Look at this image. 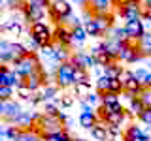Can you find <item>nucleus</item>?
Returning a JSON list of instances; mask_svg holds the SVG:
<instances>
[{
    "mask_svg": "<svg viewBox=\"0 0 151 141\" xmlns=\"http://www.w3.org/2000/svg\"><path fill=\"white\" fill-rule=\"evenodd\" d=\"M28 32H30V36H28V51H34L38 49L40 51L42 47H47V45H53V30H51V26L47 25L44 21H36L32 23L30 28H28Z\"/></svg>",
    "mask_w": 151,
    "mask_h": 141,
    "instance_id": "obj_1",
    "label": "nucleus"
},
{
    "mask_svg": "<svg viewBox=\"0 0 151 141\" xmlns=\"http://www.w3.org/2000/svg\"><path fill=\"white\" fill-rule=\"evenodd\" d=\"M28 51V47L25 43L19 41H8V40H0V64H15L19 58H23Z\"/></svg>",
    "mask_w": 151,
    "mask_h": 141,
    "instance_id": "obj_2",
    "label": "nucleus"
},
{
    "mask_svg": "<svg viewBox=\"0 0 151 141\" xmlns=\"http://www.w3.org/2000/svg\"><path fill=\"white\" fill-rule=\"evenodd\" d=\"M117 60L121 64H136V62L144 60V55H142V51H140L136 41H125V43H121Z\"/></svg>",
    "mask_w": 151,
    "mask_h": 141,
    "instance_id": "obj_3",
    "label": "nucleus"
},
{
    "mask_svg": "<svg viewBox=\"0 0 151 141\" xmlns=\"http://www.w3.org/2000/svg\"><path fill=\"white\" fill-rule=\"evenodd\" d=\"M47 13L53 19L57 25H63V23L72 15V4L68 0H51L49 8H47Z\"/></svg>",
    "mask_w": 151,
    "mask_h": 141,
    "instance_id": "obj_4",
    "label": "nucleus"
},
{
    "mask_svg": "<svg viewBox=\"0 0 151 141\" xmlns=\"http://www.w3.org/2000/svg\"><path fill=\"white\" fill-rule=\"evenodd\" d=\"M40 56H38L34 51H30V53H27L23 58H19L15 64H13V70L21 75V77H28L34 70L40 68Z\"/></svg>",
    "mask_w": 151,
    "mask_h": 141,
    "instance_id": "obj_5",
    "label": "nucleus"
},
{
    "mask_svg": "<svg viewBox=\"0 0 151 141\" xmlns=\"http://www.w3.org/2000/svg\"><path fill=\"white\" fill-rule=\"evenodd\" d=\"M53 77H55V85L60 90H66V88L74 87V66L70 62L59 64L55 73H53Z\"/></svg>",
    "mask_w": 151,
    "mask_h": 141,
    "instance_id": "obj_6",
    "label": "nucleus"
},
{
    "mask_svg": "<svg viewBox=\"0 0 151 141\" xmlns=\"http://www.w3.org/2000/svg\"><path fill=\"white\" fill-rule=\"evenodd\" d=\"M70 64L74 66V68H81V70H93L96 62H94V58L91 56L89 51H83V49H78V51H72V55H70Z\"/></svg>",
    "mask_w": 151,
    "mask_h": 141,
    "instance_id": "obj_7",
    "label": "nucleus"
},
{
    "mask_svg": "<svg viewBox=\"0 0 151 141\" xmlns=\"http://www.w3.org/2000/svg\"><path fill=\"white\" fill-rule=\"evenodd\" d=\"M117 15H119L123 21H134V19H140L142 17V4H136V2H127V4H121L117 6Z\"/></svg>",
    "mask_w": 151,
    "mask_h": 141,
    "instance_id": "obj_8",
    "label": "nucleus"
},
{
    "mask_svg": "<svg viewBox=\"0 0 151 141\" xmlns=\"http://www.w3.org/2000/svg\"><path fill=\"white\" fill-rule=\"evenodd\" d=\"M111 0H87L83 8L91 11V15H102V13H111Z\"/></svg>",
    "mask_w": 151,
    "mask_h": 141,
    "instance_id": "obj_9",
    "label": "nucleus"
},
{
    "mask_svg": "<svg viewBox=\"0 0 151 141\" xmlns=\"http://www.w3.org/2000/svg\"><path fill=\"white\" fill-rule=\"evenodd\" d=\"M125 30L129 34V40L130 41H138L145 32V26L142 23V19H134V21H127L125 23Z\"/></svg>",
    "mask_w": 151,
    "mask_h": 141,
    "instance_id": "obj_10",
    "label": "nucleus"
},
{
    "mask_svg": "<svg viewBox=\"0 0 151 141\" xmlns=\"http://www.w3.org/2000/svg\"><path fill=\"white\" fill-rule=\"evenodd\" d=\"M149 135L138 124H129L123 132V141H147Z\"/></svg>",
    "mask_w": 151,
    "mask_h": 141,
    "instance_id": "obj_11",
    "label": "nucleus"
},
{
    "mask_svg": "<svg viewBox=\"0 0 151 141\" xmlns=\"http://www.w3.org/2000/svg\"><path fill=\"white\" fill-rule=\"evenodd\" d=\"M23 111V107H21V103L19 102H15L12 98V100H6L4 102V111H2V119L8 122V124H12L13 122V119L19 115V113Z\"/></svg>",
    "mask_w": 151,
    "mask_h": 141,
    "instance_id": "obj_12",
    "label": "nucleus"
},
{
    "mask_svg": "<svg viewBox=\"0 0 151 141\" xmlns=\"http://www.w3.org/2000/svg\"><path fill=\"white\" fill-rule=\"evenodd\" d=\"M53 41L57 45H63V47H70L72 43V36H70V28L66 25H57L53 30Z\"/></svg>",
    "mask_w": 151,
    "mask_h": 141,
    "instance_id": "obj_13",
    "label": "nucleus"
},
{
    "mask_svg": "<svg viewBox=\"0 0 151 141\" xmlns=\"http://www.w3.org/2000/svg\"><path fill=\"white\" fill-rule=\"evenodd\" d=\"M70 36H72V43H70V49L72 51H78L81 49L85 45V41H87V32H85L83 25L81 26H76V28H70Z\"/></svg>",
    "mask_w": 151,
    "mask_h": 141,
    "instance_id": "obj_14",
    "label": "nucleus"
},
{
    "mask_svg": "<svg viewBox=\"0 0 151 141\" xmlns=\"http://www.w3.org/2000/svg\"><path fill=\"white\" fill-rule=\"evenodd\" d=\"M98 115H96V111H81L79 113V126L85 130H91L93 126H96L98 124Z\"/></svg>",
    "mask_w": 151,
    "mask_h": 141,
    "instance_id": "obj_15",
    "label": "nucleus"
},
{
    "mask_svg": "<svg viewBox=\"0 0 151 141\" xmlns=\"http://www.w3.org/2000/svg\"><path fill=\"white\" fill-rule=\"evenodd\" d=\"M102 73L108 75V77H111V79H119L121 75L125 73V68H123V64L119 62V60H115V62L104 66V68H102Z\"/></svg>",
    "mask_w": 151,
    "mask_h": 141,
    "instance_id": "obj_16",
    "label": "nucleus"
},
{
    "mask_svg": "<svg viewBox=\"0 0 151 141\" xmlns=\"http://www.w3.org/2000/svg\"><path fill=\"white\" fill-rule=\"evenodd\" d=\"M0 32H8V34H12V36H21L23 25H21L19 19H9V21H6L0 26Z\"/></svg>",
    "mask_w": 151,
    "mask_h": 141,
    "instance_id": "obj_17",
    "label": "nucleus"
},
{
    "mask_svg": "<svg viewBox=\"0 0 151 141\" xmlns=\"http://www.w3.org/2000/svg\"><path fill=\"white\" fill-rule=\"evenodd\" d=\"M60 88L57 87V85H44V87L40 88V96H42V102H51V100H57V94H59Z\"/></svg>",
    "mask_w": 151,
    "mask_h": 141,
    "instance_id": "obj_18",
    "label": "nucleus"
},
{
    "mask_svg": "<svg viewBox=\"0 0 151 141\" xmlns=\"http://www.w3.org/2000/svg\"><path fill=\"white\" fill-rule=\"evenodd\" d=\"M91 135L94 141H110V134H108V126L102 124V122H98L96 126H93L91 128Z\"/></svg>",
    "mask_w": 151,
    "mask_h": 141,
    "instance_id": "obj_19",
    "label": "nucleus"
},
{
    "mask_svg": "<svg viewBox=\"0 0 151 141\" xmlns=\"http://www.w3.org/2000/svg\"><path fill=\"white\" fill-rule=\"evenodd\" d=\"M138 47H140V51H142V55H144V58H147V56H151V32L145 30L144 32V36L140 38L138 41Z\"/></svg>",
    "mask_w": 151,
    "mask_h": 141,
    "instance_id": "obj_20",
    "label": "nucleus"
},
{
    "mask_svg": "<svg viewBox=\"0 0 151 141\" xmlns=\"http://www.w3.org/2000/svg\"><path fill=\"white\" fill-rule=\"evenodd\" d=\"M83 28H85V32H87V36H91V38H100V36H104L102 30H100V26H98V23L94 21V17L93 19H87V21L83 23Z\"/></svg>",
    "mask_w": 151,
    "mask_h": 141,
    "instance_id": "obj_21",
    "label": "nucleus"
},
{
    "mask_svg": "<svg viewBox=\"0 0 151 141\" xmlns=\"http://www.w3.org/2000/svg\"><path fill=\"white\" fill-rule=\"evenodd\" d=\"M108 34H110V38H111V40L119 41V43L130 41V40H129V34H127V30H125V26H111V30L108 32Z\"/></svg>",
    "mask_w": 151,
    "mask_h": 141,
    "instance_id": "obj_22",
    "label": "nucleus"
},
{
    "mask_svg": "<svg viewBox=\"0 0 151 141\" xmlns=\"http://www.w3.org/2000/svg\"><path fill=\"white\" fill-rule=\"evenodd\" d=\"M110 83H111V77L108 75H98L96 81H94V88H96L98 94H104V92H110Z\"/></svg>",
    "mask_w": 151,
    "mask_h": 141,
    "instance_id": "obj_23",
    "label": "nucleus"
},
{
    "mask_svg": "<svg viewBox=\"0 0 151 141\" xmlns=\"http://www.w3.org/2000/svg\"><path fill=\"white\" fill-rule=\"evenodd\" d=\"M127 115H132L138 119V115L142 111H144V103L140 102V98H132V100H129V109H125Z\"/></svg>",
    "mask_w": 151,
    "mask_h": 141,
    "instance_id": "obj_24",
    "label": "nucleus"
},
{
    "mask_svg": "<svg viewBox=\"0 0 151 141\" xmlns=\"http://www.w3.org/2000/svg\"><path fill=\"white\" fill-rule=\"evenodd\" d=\"M81 83L91 85V75H89L87 70L74 68V85H81Z\"/></svg>",
    "mask_w": 151,
    "mask_h": 141,
    "instance_id": "obj_25",
    "label": "nucleus"
},
{
    "mask_svg": "<svg viewBox=\"0 0 151 141\" xmlns=\"http://www.w3.org/2000/svg\"><path fill=\"white\" fill-rule=\"evenodd\" d=\"M21 128L19 126H15V124H8L6 126V134H4V137H6L8 141H17L19 139V135H21Z\"/></svg>",
    "mask_w": 151,
    "mask_h": 141,
    "instance_id": "obj_26",
    "label": "nucleus"
},
{
    "mask_svg": "<svg viewBox=\"0 0 151 141\" xmlns=\"http://www.w3.org/2000/svg\"><path fill=\"white\" fill-rule=\"evenodd\" d=\"M47 141H72V135H70V132L68 130H60V132H57V134H53Z\"/></svg>",
    "mask_w": 151,
    "mask_h": 141,
    "instance_id": "obj_27",
    "label": "nucleus"
},
{
    "mask_svg": "<svg viewBox=\"0 0 151 141\" xmlns=\"http://www.w3.org/2000/svg\"><path fill=\"white\" fill-rule=\"evenodd\" d=\"M17 141H44V139H42L38 134H34V132H30V130H23Z\"/></svg>",
    "mask_w": 151,
    "mask_h": 141,
    "instance_id": "obj_28",
    "label": "nucleus"
},
{
    "mask_svg": "<svg viewBox=\"0 0 151 141\" xmlns=\"http://www.w3.org/2000/svg\"><path fill=\"white\" fill-rule=\"evenodd\" d=\"M60 111V107L57 105L55 102H47L44 105V115H49V117H57V113Z\"/></svg>",
    "mask_w": 151,
    "mask_h": 141,
    "instance_id": "obj_29",
    "label": "nucleus"
},
{
    "mask_svg": "<svg viewBox=\"0 0 151 141\" xmlns=\"http://www.w3.org/2000/svg\"><path fill=\"white\" fill-rule=\"evenodd\" d=\"M15 96V88L13 87H0V98L2 100H12Z\"/></svg>",
    "mask_w": 151,
    "mask_h": 141,
    "instance_id": "obj_30",
    "label": "nucleus"
},
{
    "mask_svg": "<svg viewBox=\"0 0 151 141\" xmlns=\"http://www.w3.org/2000/svg\"><path fill=\"white\" fill-rule=\"evenodd\" d=\"M27 4V0H6V6L13 11H21L23 6Z\"/></svg>",
    "mask_w": 151,
    "mask_h": 141,
    "instance_id": "obj_31",
    "label": "nucleus"
},
{
    "mask_svg": "<svg viewBox=\"0 0 151 141\" xmlns=\"http://www.w3.org/2000/svg\"><path fill=\"white\" fill-rule=\"evenodd\" d=\"M140 102L144 103V107H151V90H147V88H142L140 92Z\"/></svg>",
    "mask_w": 151,
    "mask_h": 141,
    "instance_id": "obj_32",
    "label": "nucleus"
},
{
    "mask_svg": "<svg viewBox=\"0 0 151 141\" xmlns=\"http://www.w3.org/2000/svg\"><path fill=\"white\" fill-rule=\"evenodd\" d=\"M85 102L89 103V105H100V94L98 92H89L87 96H85Z\"/></svg>",
    "mask_w": 151,
    "mask_h": 141,
    "instance_id": "obj_33",
    "label": "nucleus"
},
{
    "mask_svg": "<svg viewBox=\"0 0 151 141\" xmlns=\"http://www.w3.org/2000/svg\"><path fill=\"white\" fill-rule=\"evenodd\" d=\"M110 92L113 94H123V83H121V79H111V83H110Z\"/></svg>",
    "mask_w": 151,
    "mask_h": 141,
    "instance_id": "obj_34",
    "label": "nucleus"
},
{
    "mask_svg": "<svg viewBox=\"0 0 151 141\" xmlns=\"http://www.w3.org/2000/svg\"><path fill=\"white\" fill-rule=\"evenodd\" d=\"M132 73H134V77L138 79V83L142 85V88H144V81H145V77H147V73H149V72H147L145 68H138V70H134Z\"/></svg>",
    "mask_w": 151,
    "mask_h": 141,
    "instance_id": "obj_35",
    "label": "nucleus"
},
{
    "mask_svg": "<svg viewBox=\"0 0 151 141\" xmlns=\"http://www.w3.org/2000/svg\"><path fill=\"white\" fill-rule=\"evenodd\" d=\"M76 87V94H78V96H87L89 92H91V85H87V83H81V85H74Z\"/></svg>",
    "mask_w": 151,
    "mask_h": 141,
    "instance_id": "obj_36",
    "label": "nucleus"
},
{
    "mask_svg": "<svg viewBox=\"0 0 151 141\" xmlns=\"http://www.w3.org/2000/svg\"><path fill=\"white\" fill-rule=\"evenodd\" d=\"M66 26H68V28H76V26H81L83 25V23H81V19H79V17H76L74 15V13H72V15H70L68 19H66ZM64 23H63V25H64Z\"/></svg>",
    "mask_w": 151,
    "mask_h": 141,
    "instance_id": "obj_37",
    "label": "nucleus"
},
{
    "mask_svg": "<svg viewBox=\"0 0 151 141\" xmlns=\"http://www.w3.org/2000/svg\"><path fill=\"white\" fill-rule=\"evenodd\" d=\"M27 4H30V6L34 8H42V9H47L51 4V0H27Z\"/></svg>",
    "mask_w": 151,
    "mask_h": 141,
    "instance_id": "obj_38",
    "label": "nucleus"
},
{
    "mask_svg": "<svg viewBox=\"0 0 151 141\" xmlns=\"http://www.w3.org/2000/svg\"><path fill=\"white\" fill-rule=\"evenodd\" d=\"M127 2H136V4H142V0H115V2H113V6H121V4H127Z\"/></svg>",
    "mask_w": 151,
    "mask_h": 141,
    "instance_id": "obj_39",
    "label": "nucleus"
},
{
    "mask_svg": "<svg viewBox=\"0 0 151 141\" xmlns=\"http://www.w3.org/2000/svg\"><path fill=\"white\" fill-rule=\"evenodd\" d=\"M144 88H147V90H151V72L147 73V77H145V81H144Z\"/></svg>",
    "mask_w": 151,
    "mask_h": 141,
    "instance_id": "obj_40",
    "label": "nucleus"
},
{
    "mask_svg": "<svg viewBox=\"0 0 151 141\" xmlns=\"http://www.w3.org/2000/svg\"><path fill=\"white\" fill-rule=\"evenodd\" d=\"M79 105H81V111H93V107L89 105V103L85 102V100H81V102H79Z\"/></svg>",
    "mask_w": 151,
    "mask_h": 141,
    "instance_id": "obj_41",
    "label": "nucleus"
},
{
    "mask_svg": "<svg viewBox=\"0 0 151 141\" xmlns=\"http://www.w3.org/2000/svg\"><path fill=\"white\" fill-rule=\"evenodd\" d=\"M87 0H70V4H79V6H85Z\"/></svg>",
    "mask_w": 151,
    "mask_h": 141,
    "instance_id": "obj_42",
    "label": "nucleus"
},
{
    "mask_svg": "<svg viewBox=\"0 0 151 141\" xmlns=\"http://www.w3.org/2000/svg\"><path fill=\"white\" fill-rule=\"evenodd\" d=\"M144 9H147V11H151V0H145V4H144Z\"/></svg>",
    "mask_w": 151,
    "mask_h": 141,
    "instance_id": "obj_43",
    "label": "nucleus"
},
{
    "mask_svg": "<svg viewBox=\"0 0 151 141\" xmlns=\"http://www.w3.org/2000/svg\"><path fill=\"white\" fill-rule=\"evenodd\" d=\"M4 102H6V100L0 98V119H2V111H4Z\"/></svg>",
    "mask_w": 151,
    "mask_h": 141,
    "instance_id": "obj_44",
    "label": "nucleus"
},
{
    "mask_svg": "<svg viewBox=\"0 0 151 141\" xmlns=\"http://www.w3.org/2000/svg\"><path fill=\"white\" fill-rule=\"evenodd\" d=\"M72 141H87V139H83V137H72Z\"/></svg>",
    "mask_w": 151,
    "mask_h": 141,
    "instance_id": "obj_45",
    "label": "nucleus"
},
{
    "mask_svg": "<svg viewBox=\"0 0 151 141\" xmlns=\"http://www.w3.org/2000/svg\"><path fill=\"white\" fill-rule=\"evenodd\" d=\"M113 2H115V0H111V4H113Z\"/></svg>",
    "mask_w": 151,
    "mask_h": 141,
    "instance_id": "obj_46",
    "label": "nucleus"
},
{
    "mask_svg": "<svg viewBox=\"0 0 151 141\" xmlns=\"http://www.w3.org/2000/svg\"><path fill=\"white\" fill-rule=\"evenodd\" d=\"M0 40H2V38H0Z\"/></svg>",
    "mask_w": 151,
    "mask_h": 141,
    "instance_id": "obj_47",
    "label": "nucleus"
},
{
    "mask_svg": "<svg viewBox=\"0 0 151 141\" xmlns=\"http://www.w3.org/2000/svg\"><path fill=\"white\" fill-rule=\"evenodd\" d=\"M0 126H2V124H0Z\"/></svg>",
    "mask_w": 151,
    "mask_h": 141,
    "instance_id": "obj_48",
    "label": "nucleus"
}]
</instances>
